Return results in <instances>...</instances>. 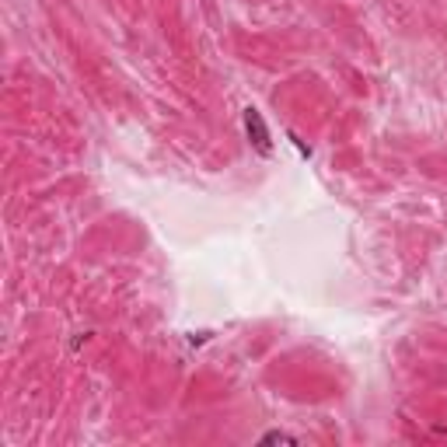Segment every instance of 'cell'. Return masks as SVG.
<instances>
[{"mask_svg":"<svg viewBox=\"0 0 447 447\" xmlns=\"http://www.w3.org/2000/svg\"><path fill=\"white\" fill-rule=\"evenodd\" d=\"M245 130H249V136L256 140V147H259L262 154H269V133H266V123H262V116H259L256 109H245Z\"/></svg>","mask_w":447,"mask_h":447,"instance_id":"6da1fadb","label":"cell"},{"mask_svg":"<svg viewBox=\"0 0 447 447\" xmlns=\"http://www.w3.org/2000/svg\"><path fill=\"white\" fill-rule=\"evenodd\" d=\"M262 440H266V444H269V440H287V444H301V437H294V433H283V430H273V433H266Z\"/></svg>","mask_w":447,"mask_h":447,"instance_id":"7a4b0ae2","label":"cell"}]
</instances>
